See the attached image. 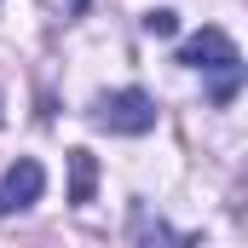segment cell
Instances as JSON below:
<instances>
[{"instance_id": "obj_1", "label": "cell", "mask_w": 248, "mask_h": 248, "mask_svg": "<svg viewBox=\"0 0 248 248\" xmlns=\"http://www.w3.org/2000/svg\"><path fill=\"white\" fill-rule=\"evenodd\" d=\"M179 63L214 75V104H231V93H237V81H243V52H237V41H231L225 29H214V23L196 29L185 46H179Z\"/></svg>"}, {"instance_id": "obj_2", "label": "cell", "mask_w": 248, "mask_h": 248, "mask_svg": "<svg viewBox=\"0 0 248 248\" xmlns=\"http://www.w3.org/2000/svg\"><path fill=\"white\" fill-rule=\"evenodd\" d=\"M93 122L104 127V133H150L156 127V104H150V93H139V87H122V93H104L98 104H93Z\"/></svg>"}, {"instance_id": "obj_3", "label": "cell", "mask_w": 248, "mask_h": 248, "mask_svg": "<svg viewBox=\"0 0 248 248\" xmlns=\"http://www.w3.org/2000/svg\"><path fill=\"white\" fill-rule=\"evenodd\" d=\"M41 190H46V168H41L35 156H17V162L6 168V179H0V214L35 208V202H41Z\"/></svg>"}, {"instance_id": "obj_4", "label": "cell", "mask_w": 248, "mask_h": 248, "mask_svg": "<svg viewBox=\"0 0 248 248\" xmlns=\"http://www.w3.org/2000/svg\"><path fill=\"white\" fill-rule=\"evenodd\" d=\"M69 168H75V185H69V202H93V179H98L93 156H87V150H75V156H69Z\"/></svg>"}, {"instance_id": "obj_5", "label": "cell", "mask_w": 248, "mask_h": 248, "mask_svg": "<svg viewBox=\"0 0 248 248\" xmlns=\"http://www.w3.org/2000/svg\"><path fill=\"white\" fill-rule=\"evenodd\" d=\"M144 35H156V41L179 35V12H168V6H150V12H144Z\"/></svg>"}]
</instances>
